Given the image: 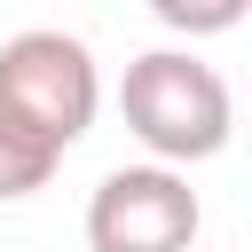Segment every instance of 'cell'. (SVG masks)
I'll return each mask as SVG.
<instances>
[{
    "instance_id": "obj_1",
    "label": "cell",
    "mask_w": 252,
    "mask_h": 252,
    "mask_svg": "<svg viewBox=\"0 0 252 252\" xmlns=\"http://www.w3.org/2000/svg\"><path fill=\"white\" fill-rule=\"evenodd\" d=\"M118 118H126V134H134L158 165H205V158H220L228 134H236V94H228V79H220L205 55H189V47H150V55H134L126 79H118Z\"/></svg>"
},
{
    "instance_id": "obj_2",
    "label": "cell",
    "mask_w": 252,
    "mask_h": 252,
    "mask_svg": "<svg viewBox=\"0 0 252 252\" xmlns=\"http://www.w3.org/2000/svg\"><path fill=\"white\" fill-rule=\"evenodd\" d=\"M0 110L24 118L39 142L71 150V142L94 126V110H102V71H94L87 39L47 32V24L0 39Z\"/></svg>"
},
{
    "instance_id": "obj_3",
    "label": "cell",
    "mask_w": 252,
    "mask_h": 252,
    "mask_svg": "<svg viewBox=\"0 0 252 252\" xmlns=\"http://www.w3.org/2000/svg\"><path fill=\"white\" fill-rule=\"evenodd\" d=\"M205 205L181 165H118L87 197V252H189Z\"/></svg>"
},
{
    "instance_id": "obj_4",
    "label": "cell",
    "mask_w": 252,
    "mask_h": 252,
    "mask_svg": "<svg viewBox=\"0 0 252 252\" xmlns=\"http://www.w3.org/2000/svg\"><path fill=\"white\" fill-rule=\"evenodd\" d=\"M55 165H63V150H55V142H39L24 118H8V110H0V205H16V197H32V189H47V181H55Z\"/></svg>"
},
{
    "instance_id": "obj_5",
    "label": "cell",
    "mask_w": 252,
    "mask_h": 252,
    "mask_svg": "<svg viewBox=\"0 0 252 252\" xmlns=\"http://www.w3.org/2000/svg\"><path fill=\"white\" fill-rule=\"evenodd\" d=\"M244 8L252 0H150V16L165 32H181V39H220V32L244 24Z\"/></svg>"
}]
</instances>
